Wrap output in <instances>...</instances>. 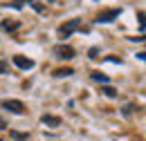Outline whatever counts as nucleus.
Wrapping results in <instances>:
<instances>
[{
	"mask_svg": "<svg viewBox=\"0 0 146 141\" xmlns=\"http://www.w3.org/2000/svg\"><path fill=\"white\" fill-rule=\"evenodd\" d=\"M92 78H94V81H99V83H108V76H106V74H101V72H92Z\"/></svg>",
	"mask_w": 146,
	"mask_h": 141,
	"instance_id": "1a4fd4ad",
	"label": "nucleus"
},
{
	"mask_svg": "<svg viewBox=\"0 0 146 141\" xmlns=\"http://www.w3.org/2000/svg\"><path fill=\"white\" fill-rule=\"evenodd\" d=\"M0 105L5 107V110H11L14 114H23V112H25V103L18 101V99H7V101H2Z\"/></svg>",
	"mask_w": 146,
	"mask_h": 141,
	"instance_id": "f03ea898",
	"label": "nucleus"
},
{
	"mask_svg": "<svg viewBox=\"0 0 146 141\" xmlns=\"http://www.w3.org/2000/svg\"><path fill=\"white\" fill-rule=\"evenodd\" d=\"M2 27H5L7 32H11V29H16V27H18V22H9V20H5V22H2Z\"/></svg>",
	"mask_w": 146,
	"mask_h": 141,
	"instance_id": "9b49d317",
	"label": "nucleus"
},
{
	"mask_svg": "<svg viewBox=\"0 0 146 141\" xmlns=\"http://www.w3.org/2000/svg\"><path fill=\"white\" fill-rule=\"evenodd\" d=\"M0 141H2V139H0Z\"/></svg>",
	"mask_w": 146,
	"mask_h": 141,
	"instance_id": "dca6fc26",
	"label": "nucleus"
},
{
	"mask_svg": "<svg viewBox=\"0 0 146 141\" xmlns=\"http://www.w3.org/2000/svg\"><path fill=\"white\" fill-rule=\"evenodd\" d=\"M119 9H106V11H101L99 16H97V22H112L115 18H119Z\"/></svg>",
	"mask_w": 146,
	"mask_h": 141,
	"instance_id": "7ed1b4c3",
	"label": "nucleus"
},
{
	"mask_svg": "<svg viewBox=\"0 0 146 141\" xmlns=\"http://www.w3.org/2000/svg\"><path fill=\"white\" fill-rule=\"evenodd\" d=\"M79 27H81V20H76V18H74V20H68L65 25L58 27V36H61V38H70Z\"/></svg>",
	"mask_w": 146,
	"mask_h": 141,
	"instance_id": "f257e3e1",
	"label": "nucleus"
},
{
	"mask_svg": "<svg viewBox=\"0 0 146 141\" xmlns=\"http://www.w3.org/2000/svg\"><path fill=\"white\" fill-rule=\"evenodd\" d=\"M101 92H104L106 96H110V99H115V96H117V90H115V88H110V85H106V83H104Z\"/></svg>",
	"mask_w": 146,
	"mask_h": 141,
	"instance_id": "0eeeda50",
	"label": "nucleus"
},
{
	"mask_svg": "<svg viewBox=\"0 0 146 141\" xmlns=\"http://www.w3.org/2000/svg\"><path fill=\"white\" fill-rule=\"evenodd\" d=\"M14 65L16 67H20V70H32L34 67V61L32 58H27V56H14Z\"/></svg>",
	"mask_w": 146,
	"mask_h": 141,
	"instance_id": "20e7f679",
	"label": "nucleus"
},
{
	"mask_svg": "<svg viewBox=\"0 0 146 141\" xmlns=\"http://www.w3.org/2000/svg\"><path fill=\"white\" fill-rule=\"evenodd\" d=\"M0 128H7V123H5V119L0 117Z\"/></svg>",
	"mask_w": 146,
	"mask_h": 141,
	"instance_id": "2eb2a0df",
	"label": "nucleus"
},
{
	"mask_svg": "<svg viewBox=\"0 0 146 141\" xmlns=\"http://www.w3.org/2000/svg\"><path fill=\"white\" fill-rule=\"evenodd\" d=\"M133 110H135V105H126V107H124V114H130Z\"/></svg>",
	"mask_w": 146,
	"mask_h": 141,
	"instance_id": "ddd939ff",
	"label": "nucleus"
},
{
	"mask_svg": "<svg viewBox=\"0 0 146 141\" xmlns=\"http://www.w3.org/2000/svg\"><path fill=\"white\" fill-rule=\"evenodd\" d=\"M72 74H74L72 67H65V70L61 67V70H54V76H72Z\"/></svg>",
	"mask_w": 146,
	"mask_h": 141,
	"instance_id": "6e6552de",
	"label": "nucleus"
},
{
	"mask_svg": "<svg viewBox=\"0 0 146 141\" xmlns=\"http://www.w3.org/2000/svg\"><path fill=\"white\" fill-rule=\"evenodd\" d=\"M5 72H7V63H5V61H0V74H5Z\"/></svg>",
	"mask_w": 146,
	"mask_h": 141,
	"instance_id": "f8f14e48",
	"label": "nucleus"
},
{
	"mask_svg": "<svg viewBox=\"0 0 146 141\" xmlns=\"http://www.w3.org/2000/svg\"><path fill=\"white\" fill-rule=\"evenodd\" d=\"M11 139H16V141H25V139H27V134H25V132H11Z\"/></svg>",
	"mask_w": 146,
	"mask_h": 141,
	"instance_id": "9d476101",
	"label": "nucleus"
},
{
	"mask_svg": "<svg viewBox=\"0 0 146 141\" xmlns=\"http://www.w3.org/2000/svg\"><path fill=\"white\" fill-rule=\"evenodd\" d=\"M137 18H139V25L144 27V11H139V14H137Z\"/></svg>",
	"mask_w": 146,
	"mask_h": 141,
	"instance_id": "4468645a",
	"label": "nucleus"
},
{
	"mask_svg": "<svg viewBox=\"0 0 146 141\" xmlns=\"http://www.w3.org/2000/svg\"><path fill=\"white\" fill-rule=\"evenodd\" d=\"M54 52H56V56H58V58H65V61L74 58V49L70 47V45H61V47H56Z\"/></svg>",
	"mask_w": 146,
	"mask_h": 141,
	"instance_id": "39448f33",
	"label": "nucleus"
},
{
	"mask_svg": "<svg viewBox=\"0 0 146 141\" xmlns=\"http://www.w3.org/2000/svg\"><path fill=\"white\" fill-rule=\"evenodd\" d=\"M40 123L52 125V128H58V125H61V119H58V117H52V114H43V117H40Z\"/></svg>",
	"mask_w": 146,
	"mask_h": 141,
	"instance_id": "423d86ee",
	"label": "nucleus"
}]
</instances>
